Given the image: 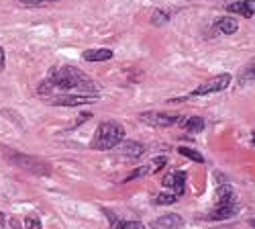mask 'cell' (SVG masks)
<instances>
[{
  "instance_id": "cell-3",
  "label": "cell",
  "mask_w": 255,
  "mask_h": 229,
  "mask_svg": "<svg viewBox=\"0 0 255 229\" xmlns=\"http://www.w3.org/2000/svg\"><path fill=\"white\" fill-rule=\"evenodd\" d=\"M2 152H4V160L8 162V164H12V166H18V168H23V170H27V172H33V174H51V166L47 164V162H43V160H39V158H35V156H25V154H18V152H12L10 148H2Z\"/></svg>"
},
{
  "instance_id": "cell-4",
  "label": "cell",
  "mask_w": 255,
  "mask_h": 229,
  "mask_svg": "<svg viewBox=\"0 0 255 229\" xmlns=\"http://www.w3.org/2000/svg\"><path fill=\"white\" fill-rule=\"evenodd\" d=\"M233 82L231 74H219V76H212L210 80L202 82L198 88H194L188 96H182V98H176V100H188V98H194V96H204V94H212V92H221L225 88H229V84Z\"/></svg>"
},
{
  "instance_id": "cell-11",
  "label": "cell",
  "mask_w": 255,
  "mask_h": 229,
  "mask_svg": "<svg viewBox=\"0 0 255 229\" xmlns=\"http://www.w3.org/2000/svg\"><path fill=\"white\" fill-rule=\"evenodd\" d=\"M86 61H109L113 57V49L109 47H98V49H86L82 53Z\"/></svg>"
},
{
  "instance_id": "cell-5",
  "label": "cell",
  "mask_w": 255,
  "mask_h": 229,
  "mask_svg": "<svg viewBox=\"0 0 255 229\" xmlns=\"http://www.w3.org/2000/svg\"><path fill=\"white\" fill-rule=\"evenodd\" d=\"M139 121L149 125V127H172V125H180L182 123V117L180 115H174V113H141L139 115Z\"/></svg>"
},
{
  "instance_id": "cell-1",
  "label": "cell",
  "mask_w": 255,
  "mask_h": 229,
  "mask_svg": "<svg viewBox=\"0 0 255 229\" xmlns=\"http://www.w3.org/2000/svg\"><path fill=\"white\" fill-rule=\"evenodd\" d=\"M55 90H70V92H78V94H96L98 92V84L82 70L74 68V66H59L55 70H51L49 78L41 82L39 86V94H51Z\"/></svg>"
},
{
  "instance_id": "cell-9",
  "label": "cell",
  "mask_w": 255,
  "mask_h": 229,
  "mask_svg": "<svg viewBox=\"0 0 255 229\" xmlns=\"http://www.w3.org/2000/svg\"><path fill=\"white\" fill-rule=\"evenodd\" d=\"M229 12L251 18L255 14V0H239V2H233V4H229Z\"/></svg>"
},
{
  "instance_id": "cell-23",
  "label": "cell",
  "mask_w": 255,
  "mask_h": 229,
  "mask_svg": "<svg viewBox=\"0 0 255 229\" xmlns=\"http://www.w3.org/2000/svg\"><path fill=\"white\" fill-rule=\"evenodd\" d=\"M165 164H167V158H165V156H159V158H155V160H153V166H151V174H153V172H159V170L163 168Z\"/></svg>"
},
{
  "instance_id": "cell-24",
  "label": "cell",
  "mask_w": 255,
  "mask_h": 229,
  "mask_svg": "<svg viewBox=\"0 0 255 229\" xmlns=\"http://www.w3.org/2000/svg\"><path fill=\"white\" fill-rule=\"evenodd\" d=\"M6 68V53H4V49L0 47V72H2Z\"/></svg>"
},
{
  "instance_id": "cell-19",
  "label": "cell",
  "mask_w": 255,
  "mask_h": 229,
  "mask_svg": "<svg viewBox=\"0 0 255 229\" xmlns=\"http://www.w3.org/2000/svg\"><path fill=\"white\" fill-rule=\"evenodd\" d=\"M147 174H151V168L149 166H141V168H137V170H133L129 176L125 178V182H131V180H137V178H143V176H147Z\"/></svg>"
},
{
  "instance_id": "cell-17",
  "label": "cell",
  "mask_w": 255,
  "mask_h": 229,
  "mask_svg": "<svg viewBox=\"0 0 255 229\" xmlns=\"http://www.w3.org/2000/svg\"><path fill=\"white\" fill-rule=\"evenodd\" d=\"M239 82H241V84H249V82H255V59L239 74Z\"/></svg>"
},
{
  "instance_id": "cell-22",
  "label": "cell",
  "mask_w": 255,
  "mask_h": 229,
  "mask_svg": "<svg viewBox=\"0 0 255 229\" xmlns=\"http://www.w3.org/2000/svg\"><path fill=\"white\" fill-rule=\"evenodd\" d=\"M117 229H147V227L139 221H125V223H119Z\"/></svg>"
},
{
  "instance_id": "cell-14",
  "label": "cell",
  "mask_w": 255,
  "mask_h": 229,
  "mask_svg": "<svg viewBox=\"0 0 255 229\" xmlns=\"http://www.w3.org/2000/svg\"><path fill=\"white\" fill-rule=\"evenodd\" d=\"M180 125L188 133H200L204 129V119L202 117H186V119H182Z\"/></svg>"
},
{
  "instance_id": "cell-10",
  "label": "cell",
  "mask_w": 255,
  "mask_h": 229,
  "mask_svg": "<svg viewBox=\"0 0 255 229\" xmlns=\"http://www.w3.org/2000/svg\"><path fill=\"white\" fill-rule=\"evenodd\" d=\"M235 215H237V203H229V205H217V209L208 215V219L223 221V219L235 217Z\"/></svg>"
},
{
  "instance_id": "cell-16",
  "label": "cell",
  "mask_w": 255,
  "mask_h": 229,
  "mask_svg": "<svg viewBox=\"0 0 255 229\" xmlns=\"http://www.w3.org/2000/svg\"><path fill=\"white\" fill-rule=\"evenodd\" d=\"M178 152H180L182 156H186L188 160L196 162V164H204V158H202V154H200V152H196V150H192V148H186V145H180V148H178Z\"/></svg>"
},
{
  "instance_id": "cell-28",
  "label": "cell",
  "mask_w": 255,
  "mask_h": 229,
  "mask_svg": "<svg viewBox=\"0 0 255 229\" xmlns=\"http://www.w3.org/2000/svg\"><path fill=\"white\" fill-rule=\"evenodd\" d=\"M253 145H255V135H253Z\"/></svg>"
},
{
  "instance_id": "cell-12",
  "label": "cell",
  "mask_w": 255,
  "mask_h": 229,
  "mask_svg": "<svg viewBox=\"0 0 255 229\" xmlns=\"http://www.w3.org/2000/svg\"><path fill=\"white\" fill-rule=\"evenodd\" d=\"M121 154L123 156H127V158H139V156H143L145 154V148H143V143H139V141H125V143H121Z\"/></svg>"
},
{
  "instance_id": "cell-18",
  "label": "cell",
  "mask_w": 255,
  "mask_h": 229,
  "mask_svg": "<svg viewBox=\"0 0 255 229\" xmlns=\"http://www.w3.org/2000/svg\"><path fill=\"white\" fill-rule=\"evenodd\" d=\"M169 20V12L167 10H153V16H151V23L155 25V27H161V25H165Z\"/></svg>"
},
{
  "instance_id": "cell-13",
  "label": "cell",
  "mask_w": 255,
  "mask_h": 229,
  "mask_svg": "<svg viewBox=\"0 0 255 229\" xmlns=\"http://www.w3.org/2000/svg\"><path fill=\"white\" fill-rule=\"evenodd\" d=\"M215 29H217V31H221V33H225V35H233V33H237L239 23H237V20L233 18V16H223V18H219V20H217Z\"/></svg>"
},
{
  "instance_id": "cell-20",
  "label": "cell",
  "mask_w": 255,
  "mask_h": 229,
  "mask_svg": "<svg viewBox=\"0 0 255 229\" xmlns=\"http://www.w3.org/2000/svg\"><path fill=\"white\" fill-rule=\"evenodd\" d=\"M176 201H178V195H176V193H161V195L155 199L157 205H174Z\"/></svg>"
},
{
  "instance_id": "cell-8",
  "label": "cell",
  "mask_w": 255,
  "mask_h": 229,
  "mask_svg": "<svg viewBox=\"0 0 255 229\" xmlns=\"http://www.w3.org/2000/svg\"><path fill=\"white\" fill-rule=\"evenodd\" d=\"M184 225V219L176 213H167V215H161L157 219L151 221L149 229H182Z\"/></svg>"
},
{
  "instance_id": "cell-2",
  "label": "cell",
  "mask_w": 255,
  "mask_h": 229,
  "mask_svg": "<svg viewBox=\"0 0 255 229\" xmlns=\"http://www.w3.org/2000/svg\"><path fill=\"white\" fill-rule=\"evenodd\" d=\"M125 141V127L119 121H104L98 125V129L92 139V148L98 152H109L115 150L117 145Z\"/></svg>"
},
{
  "instance_id": "cell-15",
  "label": "cell",
  "mask_w": 255,
  "mask_h": 229,
  "mask_svg": "<svg viewBox=\"0 0 255 229\" xmlns=\"http://www.w3.org/2000/svg\"><path fill=\"white\" fill-rule=\"evenodd\" d=\"M229 203H235V191L229 184H223L217 189V205H229Z\"/></svg>"
},
{
  "instance_id": "cell-27",
  "label": "cell",
  "mask_w": 255,
  "mask_h": 229,
  "mask_svg": "<svg viewBox=\"0 0 255 229\" xmlns=\"http://www.w3.org/2000/svg\"><path fill=\"white\" fill-rule=\"evenodd\" d=\"M249 225H251V227H255V219H251V221H249Z\"/></svg>"
},
{
  "instance_id": "cell-7",
  "label": "cell",
  "mask_w": 255,
  "mask_h": 229,
  "mask_svg": "<svg viewBox=\"0 0 255 229\" xmlns=\"http://www.w3.org/2000/svg\"><path fill=\"white\" fill-rule=\"evenodd\" d=\"M186 178H188V174H186L184 170H176V172H172V174H167V176L161 180V184H163V186H169V189H174V193H176L178 197H182V195L186 193Z\"/></svg>"
},
{
  "instance_id": "cell-25",
  "label": "cell",
  "mask_w": 255,
  "mask_h": 229,
  "mask_svg": "<svg viewBox=\"0 0 255 229\" xmlns=\"http://www.w3.org/2000/svg\"><path fill=\"white\" fill-rule=\"evenodd\" d=\"M10 227H12V229H20V223H18L16 219H10Z\"/></svg>"
},
{
  "instance_id": "cell-6",
  "label": "cell",
  "mask_w": 255,
  "mask_h": 229,
  "mask_svg": "<svg viewBox=\"0 0 255 229\" xmlns=\"http://www.w3.org/2000/svg\"><path fill=\"white\" fill-rule=\"evenodd\" d=\"M98 100V94H68V96H53L51 105L55 107H82L92 105Z\"/></svg>"
},
{
  "instance_id": "cell-26",
  "label": "cell",
  "mask_w": 255,
  "mask_h": 229,
  "mask_svg": "<svg viewBox=\"0 0 255 229\" xmlns=\"http://www.w3.org/2000/svg\"><path fill=\"white\" fill-rule=\"evenodd\" d=\"M2 225H4V213L0 211V229H2Z\"/></svg>"
},
{
  "instance_id": "cell-21",
  "label": "cell",
  "mask_w": 255,
  "mask_h": 229,
  "mask_svg": "<svg viewBox=\"0 0 255 229\" xmlns=\"http://www.w3.org/2000/svg\"><path fill=\"white\" fill-rule=\"evenodd\" d=\"M25 229H43V227H41V221L37 215H29L25 219Z\"/></svg>"
}]
</instances>
